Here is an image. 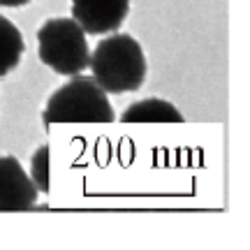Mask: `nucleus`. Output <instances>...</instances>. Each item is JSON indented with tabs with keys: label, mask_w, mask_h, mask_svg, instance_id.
Segmentation results:
<instances>
[{
	"label": "nucleus",
	"mask_w": 250,
	"mask_h": 250,
	"mask_svg": "<svg viewBox=\"0 0 250 250\" xmlns=\"http://www.w3.org/2000/svg\"><path fill=\"white\" fill-rule=\"evenodd\" d=\"M88 67L100 88L111 95L139 90L148 72L146 54L139 40L130 33H118V30L100 40L90 54Z\"/></svg>",
	"instance_id": "obj_1"
},
{
	"label": "nucleus",
	"mask_w": 250,
	"mask_h": 250,
	"mask_svg": "<svg viewBox=\"0 0 250 250\" xmlns=\"http://www.w3.org/2000/svg\"><path fill=\"white\" fill-rule=\"evenodd\" d=\"M116 114L111 109L107 93L98 81L86 74H74L67 83L51 93L42 111L44 130L51 123H114Z\"/></svg>",
	"instance_id": "obj_2"
},
{
	"label": "nucleus",
	"mask_w": 250,
	"mask_h": 250,
	"mask_svg": "<svg viewBox=\"0 0 250 250\" xmlns=\"http://www.w3.org/2000/svg\"><path fill=\"white\" fill-rule=\"evenodd\" d=\"M37 54L46 67L62 77L81 74L90 61L86 33L72 17L46 19L37 30Z\"/></svg>",
	"instance_id": "obj_3"
},
{
	"label": "nucleus",
	"mask_w": 250,
	"mask_h": 250,
	"mask_svg": "<svg viewBox=\"0 0 250 250\" xmlns=\"http://www.w3.org/2000/svg\"><path fill=\"white\" fill-rule=\"evenodd\" d=\"M130 0H72V19L86 35H109L123 26Z\"/></svg>",
	"instance_id": "obj_4"
},
{
	"label": "nucleus",
	"mask_w": 250,
	"mask_h": 250,
	"mask_svg": "<svg viewBox=\"0 0 250 250\" xmlns=\"http://www.w3.org/2000/svg\"><path fill=\"white\" fill-rule=\"evenodd\" d=\"M40 190L14 155H0V211L35 208Z\"/></svg>",
	"instance_id": "obj_5"
},
{
	"label": "nucleus",
	"mask_w": 250,
	"mask_h": 250,
	"mask_svg": "<svg viewBox=\"0 0 250 250\" xmlns=\"http://www.w3.org/2000/svg\"><path fill=\"white\" fill-rule=\"evenodd\" d=\"M121 121L123 123H183L186 116L167 100L146 98L125 109Z\"/></svg>",
	"instance_id": "obj_6"
},
{
	"label": "nucleus",
	"mask_w": 250,
	"mask_h": 250,
	"mask_svg": "<svg viewBox=\"0 0 250 250\" xmlns=\"http://www.w3.org/2000/svg\"><path fill=\"white\" fill-rule=\"evenodd\" d=\"M26 54L23 35L7 17L0 14V79H5L9 72L19 67V62Z\"/></svg>",
	"instance_id": "obj_7"
},
{
	"label": "nucleus",
	"mask_w": 250,
	"mask_h": 250,
	"mask_svg": "<svg viewBox=\"0 0 250 250\" xmlns=\"http://www.w3.org/2000/svg\"><path fill=\"white\" fill-rule=\"evenodd\" d=\"M30 181L35 183V188L46 195L49 192V144H42L30 160Z\"/></svg>",
	"instance_id": "obj_8"
},
{
	"label": "nucleus",
	"mask_w": 250,
	"mask_h": 250,
	"mask_svg": "<svg viewBox=\"0 0 250 250\" xmlns=\"http://www.w3.org/2000/svg\"><path fill=\"white\" fill-rule=\"evenodd\" d=\"M28 2H30V0H0L2 7H23Z\"/></svg>",
	"instance_id": "obj_9"
}]
</instances>
